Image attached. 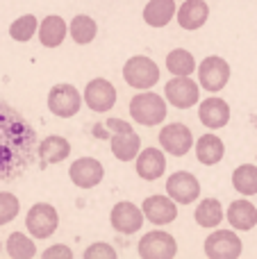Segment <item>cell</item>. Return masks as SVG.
<instances>
[{
    "label": "cell",
    "instance_id": "cell-1",
    "mask_svg": "<svg viewBox=\"0 0 257 259\" xmlns=\"http://www.w3.org/2000/svg\"><path fill=\"white\" fill-rule=\"evenodd\" d=\"M166 114H168V107H166V98L155 91L146 89L141 94L132 96L130 100V116L135 123L139 125H146V127H155V125H162L166 121Z\"/></svg>",
    "mask_w": 257,
    "mask_h": 259
},
{
    "label": "cell",
    "instance_id": "cell-2",
    "mask_svg": "<svg viewBox=\"0 0 257 259\" xmlns=\"http://www.w3.org/2000/svg\"><path fill=\"white\" fill-rule=\"evenodd\" d=\"M123 80L137 91L153 89L159 82V66L146 55H135L123 64Z\"/></svg>",
    "mask_w": 257,
    "mask_h": 259
},
{
    "label": "cell",
    "instance_id": "cell-3",
    "mask_svg": "<svg viewBox=\"0 0 257 259\" xmlns=\"http://www.w3.org/2000/svg\"><path fill=\"white\" fill-rule=\"evenodd\" d=\"M25 228L32 239H50L59 228V214L50 202H36L25 214Z\"/></svg>",
    "mask_w": 257,
    "mask_h": 259
},
{
    "label": "cell",
    "instance_id": "cell-4",
    "mask_svg": "<svg viewBox=\"0 0 257 259\" xmlns=\"http://www.w3.org/2000/svg\"><path fill=\"white\" fill-rule=\"evenodd\" d=\"M196 71H198V84L209 94H219L230 82V64L219 55L205 57L200 66H196Z\"/></svg>",
    "mask_w": 257,
    "mask_h": 259
},
{
    "label": "cell",
    "instance_id": "cell-5",
    "mask_svg": "<svg viewBox=\"0 0 257 259\" xmlns=\"http://www.w3.org/2000/svg\"><path fill=\"white\" fill-rule=\"evenodd\" d=\"M164 98L178 109H189L200 103V84L189 75H176L164 87Z\"/></svg>",
    "mask_w": 257,
    "mask_h": 259
},
{
    "label": "cell",
    "instance_id": "cell-6",
    "mask_svg": "<svg viewBox=\"0 0 257 259\" xmlns=\"http://www.w3.org/2000/svg\"><path fill=\"white\" fill-rule=\"evenodd\" d=\"M137 250L141 259H173L178 255V241L164 230H150L139 239Z\"/></svg>",
    "mask_w": 257,
    "mask_h": 259
},
{
    "label": "cell",
    "instance_id": "cell-7",
    "mask_svg": "<svg viewBox=\"0 0 257 259\" xmlns=\"http://www.w3.org/2000/svg\"><path fill=\"white\" fill-rule=\"evenodd\" d=\"M80 107H82V94L73 84H68V82L55 84L48 91V109L55 116L71 118L80 112Z\"/></svg>",
    "mask_w": 257,
    "mask_h": 259
},
{
    "label": "cell",
    "instance_id": "cell-8",
    "mask_svg": "<svg viewBox=\"0 0 257 259\" xmlns=\"http://www.w3.org/2000/svg\"><path fill=\"white\" fill-rule=\"evenodd\" d=\"M209 259H237L244 250V243L235 230H214L203 246Z\"/></svg>",
    "mask_w": 257,
    "mask_h": 259
},
{
    "label": "cell",
    "instance_id": "cell-9",
    "mask_svg": "<svg viewBox=\"0 0 257 259\" xmlns=\"http://www.w3.org/2000/svg\"><path fill=\"white\" fill-rule=\"evenodd\" d=\"M166 196L178 205H191L200 198V182L189 170H176L166 180Z\"/></svg>",
    "mask_w": 257,
    "mask_h": 259
},
{
    "label": "cell",
    "instance_id": "cell-10",
    "mask_svg": "<svg viewBox=\"0 0 257 259\" xmlns=\"http://www.w3.org/2000/svg\"><path fill=\"white\" fill-rule=\"evenodd\" d=\"M116 87L112 84L105 77H94L89 84L84 87V94H82V100L87 103V107L96 114H105L116 105Z\"/></svg>",
    "mask_w": 257,
    "mask_h": 259
},
{
    "label": "cell",
    "instance_id": "cell-11",
    "mask_svg": "<svg viewBox=\"0 0 257 259\" xmlns=\"http://www.w3.org/2000/svg\"><path fill=\"white\" fill-rule=\"evenodd\" d=\"M159 146L173 157H185L194 148V134L185 123H166L159 130Z\"/></svg>",
    "mask_w": 257,
    "mask_h": 259
},
{
    "label": "cell",
    "instance_id": "cell-12",
    "mask_svg": "<svg viewBox=\"0 0 257 259\" xmlns=\"http://www.w3.org/2000/svg\"><path fill=\"white\" fill-rule=\"evenodd\" d=\"M141 211H144V219H148V223L162 228V225H168L178 219V202L168 196L155 193L141 202Z\"/></svg>",
    "mask_w": 257,
    "mask_h": 259
},
{
    "label": "cell",
    "instance_id": "cell-13",
    "mask_svg": "<svg viewBox=\"0 0 257 259\" xmlns=\"http://www.w3.org/2000/svg\"><path fill=\"white\" fill-rule=\"evenodd\" d=\"M68 178H71V182L80 189H94L103 182L105 168L96 157H80V159H75L71 164Z\"/></svg>",
    "mask_w": 257,
    "mask_h": 259
},
{
    "label": "cell",
    "instance_id": "cell-14",
    "mask_svg": "<svg viewBox=\"0 0 257 259\" xmlns=\"http://www.w3.org/2000/svg\"><path fill=\"white\" fill-rule=\"evenodd\" d=\"M109 223L118 234H137L144 225V211L132 202H116L109 211Z\"/></svg>",
    "mask_w": 257,
    "mask_h": 259
},
{
    "label": "cell",
    "instance_id": "cell-15",
    "mask_svg": "<svg viewBox=\"0 0 257 259\" xmlns=\"http://www.w3.org/2000/svg\"><path fill=\"white\" fill-rule=\"evenodd\" d=\"M198 121L207 130H221L230 123V105L219 96H209L198 105Z\"/></svg>",
    "mask_w": 257,
    "mask_h": 259
},
{
    "label": "cell",
    "instance_id": "cell-16",
    "mask_svg": "<svg viewBox=\"0 0 257 259\" xmlns=\"http://www.w3.org/2000/svg\"><path fill=\"white\" fill-rule=\"evenodd\" d=\"M137 161V175L146 182H155L166 170V155L159 148H141L139 155L135 157Z\"/></svg>",
    "mask_w": 257,
    "mask_h": 259
},
{
    "label": "cell",
    "instance_id": "cell-17",
    "mask_svg": "<svg viewBox=\"0 0 257 259\" xmlns=\"http://www.w3.org/2000/svg\"><path fill=\"white\" fill-rule=\"evenodd\" d=\"M176 18L182 30H189V32L200 30L209 18V5L205 0H185L176 9Z\"/></svg>",
    "mask_w": 257,
    "mask_h": 259
},
{
    "label": "cell",
    "instance_id": "cell-18",
    "mask_svg": "<svg viewBox=\"0 0 257 259\" xmlns=\"http://www.w3.org/2000/svg\"><path fill=\"white\" fill-rule=\"evenodd\" d=\"M109 148H112V155L118 161H132L141 150V137L135 132V127L116 130L109 137Z\"/></svg>",
    "mask_w": 257,
    "mask_h": 259
},
{
    "label": "cell",
    "instance_id": "cell-19",
    "mask_svg": "<svg viewBox=\"0 0 257 259\" xmlns=\"http://www.w3.org/2000/svg\"><path fill=\"white\" fill-rule=\"evenodd\" d=\"M71 155V143L66 137L59 134H50L39 143V168H48L50 164H59V161L68 159Z\"/></svg>",
    "mask_w": 257,
    "mask_h": 259
},
{
    "label": "cell",
    "instance_id": "cell-20",
    "mask_svg": "<svg viewBox=\"0 0 257 259\" xmlns=\"http://www.w3.org/2000/svg\"><path fill=\"white\" fill-rule=\"evenodd\" d=\"M228 223L232 225V230H239V232H250L257 225V207L248 198H239V200L230 202L226 211Z\"/></svg>",
    "mask_w": 257,
    "mask_h": 259
},
{
    "label": "cell",
    "instance_id": "cell-21",
    "mask_svg": "<svg viewBox=\"0 0 257 259\" xmlns=\"http://www.w3.org/2000/svg\"><path fill=\"white\" fill-rule=\"evenodd\" d=\"M36 32H39L41 46H46V48H57V46L64 44V39H66V34H68V23L64 21L62 16H57V14H50V16H46L44 21L39 23Z\"/></svg>",
    "mask_w": 257,
    "mask_h": 259
},
{
    "label": "cell",
    "instance_id": "cell-22",
    "mask_svg": "<svg viewBox=\"0 0 257 259\" xmlns=\"http://www.w3.org/2000/svg\"><path fill=\"white\" fill-rule=\"evenodd\" d=\"M194 148H196V159L203 166L219 164L223 159V155H226V143L221 141V137H217L212 132L203 134L198 141H194Z\"/></svg>",
    "mask_w": 257,
    "mask_h": 259
},
{
    "label": "cell",
    "instance_id": "cell-23",
    "mask_svg": "<svg viewBox=\"0 0 257 259\" xmlns=\"http://www.w3.org/2000/svg\"><path fill=\"white\" fill-rule=\"evenodd\" d=\"M176 0H148L144 7V21L150 27H166L176 18Z\"/></svg>",
    "mask_w": 257,
    "mask_h": 259
},
{
    "label": "cell",
    "instance_id": "cell-24",
    "mask_svg": "<svg viewBox=\"0 0 257 259\" xmlns=\"http://www.w3.org/2000/svg\"><path fill=\"white\" fill-rule=\"evenodd\" d=\"M194 219L200 228H207V230H214L221 225V221L226 219V211H223L221 202L217 198H203V200L196 205V211H194Z\"/></svg>",
    "mask_w": 257,
    "mask_h": 259
},
{
    "label": "cell",
    "instance_id": "cell-25",
    "mask_svg": "<svg viewBox=\"0 0 257 259\" xmlns=\"http://www.w3.org/2000/svg\"><path fill=\"white\" fill-rule=\"evenodd\" d=\"M68 34H71V39L75 41V44L87 46L96 39V34H98V25H96V21L91 16H87V14H77V16H73V21L68 23Z\"/></svg>",
    "mask_w": 257,
    "mask_h": 259
},
{
    "label": "cell",
    "instance_id": "cell-26",
    "mask_svg": "<svg viewBox=\"0 0 257 259\" xmlns=\"http://www.w3.org/2000/svg\"><path fill=\"white\" fill-rule=\"evenodd\" d=\"M232 187L241 196L250 198L257 196V166L255 164H241L232 170Z\"/></svg>",
    "mask_w": 257,
    "mask_h": 259
},
{
    "label": "cell",
    "instance_id": "cell-27",
    "mask_svg": "<svg viewBox=\"0 0 257 259\" xmlns=\"http://www.w3.org/2000/svg\"><path fill=\"white\" fill-rule=\"evenodd\" d=\"M166 71L171 75H191L196 71V59L189 50L185 48H173L166 55Z\"/></svg>",
    "mask_w": 257,
    "mask_h": 259
},
{
    "label": "cell",
    "instance_id": "cell-28",
    "mask_svg": "<svg viewBox=\"0 0 257 259\" xmlns=\"http://www.w3.org/2000/svg\"><path fill=\"white\" fill-rule=\"evenodd\" d=\"M5 248H7V255L12 259H32V257H36L34 241H32V237H27V234H23V232L9 234Z\"/></svg>",
    "mask_w": 257,
    "mask_h": 259
},
{
    "label": "cell",
    "instance_id": "cell-29",
    "mask_svg": "<svg viewBox=\"0 0 257 259\" xmlns=\"http://www.w3.org/2000/svg\"><path fill=\"white\" fill-rule=\"evenodd\" d=\"M36 27H39L36 16H32V14H23V16H18L16 21L9 25V36H12L14 41L27 44V41L36 34Z\"/></svg>",
    "mask_w": 257,
    "mask_h": 259
},
{
    "label": "cell",
    "instance_id": "cell-30",
    "mask_svg": "<svg viewBox=\"0 0 257 259\" xmlns=\"http://www.w3.org/2000/svg\"><path fill=\"white\" fill-rule=\"evenodd\" d=\"M18 211H21L18 198L9 191H0V225L12 223V221L18 216Z\"/></svg>",
    "mask_w": 257,
    "mask_h": 259
},
{
    "label": "cell",
    "instance_id": "cell-31",
    "mask_svg": "<svg viewBox=\"0 0 257 259\" xmlns=\"http://www.w3.org/2000/svg\"><path fill=\"white\" fill-rule=\"evenodd\" d=\"M84 259H116V250L109 243L98 241L84 250Z\"/></svg>",
    "mask_w": 257,
    "mask_h": 259
},
{
    "label": "cell",
    "instance_id": "cell-32",
    "mask_svg": "<svg viewBox=\"0 0 257 259\" xmlns=\"http://www.w3.org/2000/svg\"><path fill=\"white\" fill-rule=\"evenodd\" d=\"M44 259H73V250L68 246H50L48 250H44Z\"/></svg>",
    "mask_w": 257,
    "mask_h": 259
},
{
    "label": "cell",
    "instance_id": "cell-33",
    "mask_svg": "<svg viewBox=\"0 0 257 259\" xmlns=\"http://www.w3.org/2000/svg\"><path fill=\"white\" fill-rule=\"evenodd\" d=\"M0 250H3V243H0Z\"/></svg>",
    "mask_w": 257,
    "mask_h": 259
}]
</instances>
